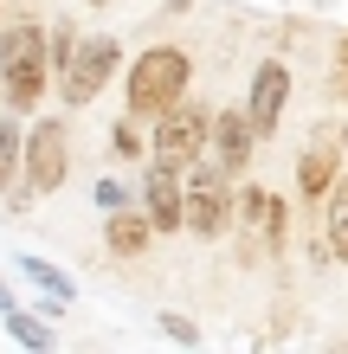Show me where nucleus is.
<instances>
[{"mask_svg":"<svg viewBox=\"0 0 348 354\" xmlns=\"http://www.w3.org/2000/svg\"><path fill=\"white\" fill-rule=\"evenodd\" d=\"M104 239H110V258H142L149 239H155V219L149 213H110Z\"/></svg>","mask_w":348,"mask_h":354,"instance_id":"f8f14e48","label":"nucleus"},{"mask_svg":"<svg viewBox=\"0 0 348 354\" xmlns=\"http://www.w3.org/2000/svg\"><path fill=\"white\" fill-rule=\"evenodd\" d=\"M284 110H291V65L284 58H264V65L252 71V91H245V116H252L258 136H271Z\"/></svg>","mask_w":348,"mask_h":354,"instance_id":"0eeeda50","label":"nucleus"},{"mask_svg":"<svg viewBox=\"0 0 348 354\" xmlns=\"http://www.w3.org/2000/svg\"><path fill=\"white\" fill-rule=\"evenodd\" d=\"M329 258L336 264H348V174H336V187H329Z\"/></svg>","mask_w":348,"mask_h":354,"instance_id":"ddd939ff","label":"nucleus"},{"mask_svg":"<svg viewBox=\"0 0 348 354\" xmlns=\"http://www.w3.org/2000/svg\"><path fill=\"white\" fill-rule=\"evenodd\" d=\"M239 213H245V225H252V232H264V245H284V200L277 194H264V187H245L239 194Z\"/></svg>","mask_w":348,"mask_h":354,"instance_id":"9b49d317","label":"nucleus"},{"mask_svg":"<svg viewBox=\"0 0 348 354\" xmlns=\"http://www.w3.org/2000/svg\"><path fill=\"white\" fill-rule=\"evenodd\" d=\"M46 77H52V46H46V32H39L33 19L7 26V32H0V97H7V110H13V116L39 110Z\"/></svg>","mask_w":348,"mask_h":354,"instance_id":"f257e3e1","label":"nucleus"},{"mask_svg":"<svg viewBox=\"0 0 348 354\" xmlns=\"http://www.w3.org/2000/svg\"><path fill=\"white\" fill-rule=\"evenodd\" d=\"M0 309H7V290H0Z\"/></svg>","mask_w":348,"mask_h":354,"instance_id":"aec40b11","label":"nucleus"},{"mask_svg":"<svg viewBox=\"0 0 348 354\" xmlns=\"http://www.w3.org/2000/svg\"><path fill=\"white\" fill-rule=\"evenodd\" d=\"M116 71H122L116 39H84V46L71 52V65L58 71V97H65V110H84V103H97Z\"/></svg>","mask_w":348,"mask_h":354,"instance_id":"20e7f679","label":"nucleus"},{"mask_svg":"<svg viewBox=\"0 0 348 354\" xmlns=\"http://www.w3.org/2000/svg\"><path fill=\"white\" fill-rule=\"evenodd\" d=\"M187 232L194 239H226L232 232V187L219 168H200L187 180Z\"/></svg>","mask_w":348,"mask_h":354,"instance_id":"423d86ee","label":"nucleus"},{"mask_svg":"<svg viewBox=\"0 0 348 354\" xmlns=\"http://www.w3.org/2000/svg\"><path fill=\"white\" fill-rule=\"evenodd\" d=\"M149 219H155V232H187V180H181V168H161L155 161V174H149Z\"/></svg>","mask_w":348,"mask_h":354,"instance_id":"9d476101","label":"nucleus"},{"mask_svg":"<svg viewBox=\"0 0 348 354\" xmlns=\"http://www.w3.org/2000/svg\"><path fill=\"white\" fill-rule=\"evenodd\" d=\"M26 277H33L39 290H52V297H58V303H65V297H71V290H65V277H58V270H52V264H39V258H26Z\"/></svg>","mask_w":348,"mask_h":354,"instance_id":"dca6fc26","label":"nucleus"},{"mask_svg":"<svg viewBox=\"0 0 348 354\" xmlns=\"http://www.w3.org/2000/svg\"><path fill=\"white\" fill-rule=\"evenodd\" d=\"M336 65H342V91H348V39L336 46Z\"/></svg>","mask_w":348,"mask_h":354,"instance_id":"6ab92c4d","label":"nucleus"},{"mask_svg":"<svg viewBox=\"0 0 348 354\" xmlns=\"http://www.w3.org/2000/svg\"><path fill=\"white\" fill-rule=\"evenodd\" d=\"M336 174H342V129H322V136H310V149L297 161V194L316 206L336 187Z\"/></svg>","mask_w":348,"mask_h":354,"instance_id":"1a4fd4ad","label":"nucleus"},{"mask_svg":"<svg viewBox=\"0 0 348 354\" xmlns=\"http://www.w3.org/2000/svg\"><path fill=\"white\" fill-rule=\"evenodd\" d=\"M19 155H26V136H19V122H13V116H0V194H13Z\"/></svg>","mask_w":348,"mask_h":354,"instance_id":"4468645a","label":"nucleus"},{"mask_svg":"<svg viewBox=\"0 0 348 354\" xmlns=\"http://www.w3.org/2000/svg\"><path fill=\"white\" fill-rule=\"evenodd\" d=\"M65 168H71L65 122H58V116L33 122V136H26V155H19V174H26V187H33V194H58V187H65Z\"/></svg>","mask_w":348,"mask_h":354,"instance_id":"39448f33","label":"nucleus"},{"mask_svg":"<svg viewBox=\"0 0 348 354\" xmlns=\"http://www.w3.org/2000/svg\"><path fill=\"white\" fill-rule=\"evenodd\" d=\"M116 155H142V136L136 129H116Z\"/></svg>","mask_w":348,"mask_h":354,"instance_id":"a211bd4d","label":"nucleus"},{"mask_svg":"<svg viewBox=\"0 0 348 354\" xmlns=\"http://www.w3.org/2000/svg\"><path fill=\"white\" fill-rule=\"evenodd\" d=\"M213 142V110H200V103L181 97L174 110L155 116V136H149V155L161 161V168H194L200 155H207Z\"/></svg>","mask_w":348,"mask_h":354,"instance_id":"7ed1b4c3","label":"nucleus"},{"mask_svg":"<svg viewBox=\"0 0 348 354\" xmlns=\"http://www.w3.org/2000/svg\"><path fill=\"white\" fill-rule=\"evenodd\" d=\"M161 328H168V335H174L181 348H194V342H200V328H194L187 316H161Z\"/></svg>","mask_w":348,"mask_h":354,"instance_id":"f3484780","label":"nucleus"},{"mask_svg":"<svg viewBox=\"0 0 348 354\" xmlns=\"http://www.w3.org/2000/svg\"><path fill=\"white\" fill-rule=\"evenodd\" d=\"M252 142H258L252 116H245V110H219L213 116V168L226 180H239L245 168H252Z\"/></svg>","mask_w":348,"mask_h":354,"instance_id":"6e6552de","label":"nucleus"},{"mask_svg":"<svg viewBox=\"0 0 348 354\" xmlns=\"http://www.w3.org/2000/svg\"><path fill=\"white\" fill-rule=\"evenodd\" d=\"M187 52L181 46H155V52H142L129 77H122V97H129V116H161V110H174L181 97H187Z\"/></svg>","mask_w":348,"mask_h":354,"instance_id":"f03ea898","label":"nucleus"},{"mask_svg":"<svg viewBox=\"0 0 348 354\" xmlns=\"http://www.w3.org/2000/svg\"><path fill=\"white\" fill-rule=\"evenodd\" d=\"M7 328H13V342H19V348H52V335H46V322H33V316H19V309H7Z\"/></svg>","mask_w":348,"mask_h":354,"instance_id":"2eb2a0df","label":"nucleus"}]
</instances>
